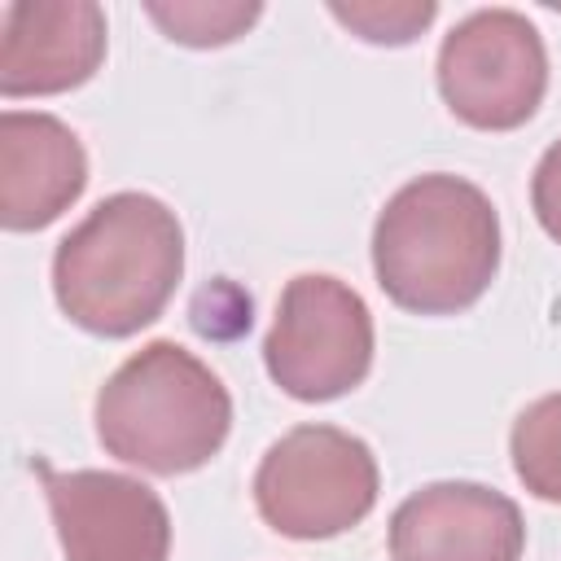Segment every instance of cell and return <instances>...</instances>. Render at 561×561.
Listing matches in <instances>:
<instances>
[{
	"label": "cell",
	"mask_w": 561,
	"mask_h": 561,
	"mask_svg": "<svg viewBox=\"0 0 561 561\" xmlns=\"http://www.w3.org/2000/svg\"><path fill=\"white\" fill-rule=\"evenodd\" d=\"M184 276V228L153 193L101 197L53 250L57 307L96 337H131Z\"/></svg>",
	"instance_id": "cell-1"
},
{
	"label": "cell",
	"mask_w": 561,
	"mask_h": 561,
	"mask_svg": "<svg viewBox=\"0 0 561 561\" xmlns=\"http://www.w3.org/2000/svg\"><path fill=\"white\" fill-rule=\"evenodd\" d=\"M373 272L386 298L412 316L473 307L500 272V215L491 197L447 171L408 180L373 224Z\"/></svg>",
	"instance_id": "cell-2"
},
{
	"label": "cell",
	"mask_w": 561,
	"mask_h": 561,
	"mask_svg": "<svg viewBox=\"0 0 561 561\" xmlns=\"http://www.w3.org/2000/svg\"><path fill=\"white\" fill-rule=\"evenodd\" d=\"M232 430L228 386L180 342L158 337L127 355L96 390L101 447L158 478L193 473Z\"/></svg>",
	"instance_id": "cell-3"
},
{
	"label": "cell",
	"mask_w": 561,
	"mask_h": 561,
	"mask_svg": "<svg viewBox=\"0 0 561 561\" xmlns=\"http://www.w3.org/2000/svg\"><path fill=\"white\" fill-rule=\"evenodd\" d=\"M373 447L337 425H294L254 469L259 517L285 539H333L377 504Z\"/></svg>",
	"instance_id": "cell-4"
},
{
	"label": "cell",
	"mask_w": 561,
	"mask_h": 561,
	"mask_svg": "<svg viewBox=\"0 0 561 561\" xmlns=\"http://www.w3.org/2000/svg\"><path fill=\"white\" fill-rule=\"evenodd\" d=\"M263 364L272 381L302 403L351 394L373 368L368 302L337 276H294L280 289L276 320L263 337Z\"/></svg>",
	"instance_id": "cell-5"
},
{
	"label": "cell",
	"mask_w": 561,
	"mask_h": 561,
	"mask_svg": "<svg viewBox=\"0 0 561 561\" xmlns=\"http://www.w3.org/2000/svg\"><path fill=\"white\" fill-rule=\"evenodd\" d=\"M438 92L478 131H513L535 118L548 92V48L517 9H478L438 44Z\"/></svg>",
	"instance_id": "cell-6"
},
{
	"label": "cell",
	"mask_w": 561,
	"mask_h": 561,
	"mask_svg": "<svg viewBox=\"0 0 561 561\" xmlns=\"http://www.w3.org/2000/svg\"><path fill=\"white\" fill-rule=\"evenodd\" d=\"M66 561H167L171 513L162 495L114 469L57 473L39 465Z\"/></svg>",
	"instance_id": "cell-7"
},
{
	"label": "cell",
	"mask_w": 561,
	"mask_h": 561,
	"mask_svg": "<svg viewBox=\"0 0 561 561\" xmlns=\"http://www.w3.org/2000/svg\"><path fill=\"white\" fill-rule=\"evenodd\" d=\"M522 508L482 482H430L390 513V561H522Z\"/></svg>",
	"instance_id": "cell-8"
},
{
	"label": "cell",
	"mask_w": 561,
	"mask_h": 561,
	"mask_svg": "<svg viewBox=\"0 0 561 561\" xmlns=\"http://www.w3.org/2000/svg\"><path fill=\"white\" fill-rule=\"evenodd\" d=\"M105 61V13L92 0H13L0 26V92L57 96Z\"/></svg>",
	"instance_id": "cell-9"
},
{
	"label": "cell",
	"mask_w": 561,
	"mask_h": 561,
	"mask_svg": "<svg viewBox=\"0 0 561 561\" xmlns=\"http://www.w3.org/2000/svg\"><path fill=\"white\" fill-rule=\"evenodd\" d=\"M88 184L83 140L39 110L0 114V224L9 232H35L61 219Z\"/></svg>",
	"instance_id": "cell-10"
},
{
	"label": "cell",
	"mask_w": 561,
	"mask_h": 561,
	"mask_svg": "<svg viewBox=\"0 0 561 561\" xmlns=\"http://www.w3.org/2000/svg\"><path fill=\"white\" fill-rule=\"evenodd\" d=\"M508 456L530 495L561 504V390L517 412L508 434Z\"/></svg>",
	"instance_id": "cell-11"
},
{
	"label": "cell",
	"mask_w": 561,
	"mask_h": 561,
	"mask_svg": "<svg viewBox=\"0 0 561 561\" xmlns=\"http://www.w3.org/2000/svg\"><path fill=\"white\" fill-rule=\"evenodd\" d=\"M145 13L167 31V39L188 44V48H219L245 35L263 4H241V0H175V4H145Z\"/></svg>",
	"instance_id": "cell-12"
},
{
	"label": "cell",
	"mask_w": 561,
	"mask_h": 561,
	"mask_svg": "<svg viewBox=\"0 0 561 561\" xmlns=\"http://www.w3.org/2000/svg\"><path fill=\"white\" fill-rule=\"evenodd\" d=\"M329 13L368 44H412L438 18V4L434 0H390V4H381V0H351V4L333 0Z\"/></svg>",
	"instance_id": "cell-13"
},
{
	"label": "cell",
	"mask_w": 561,
	"mask_h": 561,
	"mask_svg": "<svg viewBox=\"0 0 561 561\" xmlns=\"http://www.w3.org/2000/svg\"><path fill=\"white\" fill-rule=\"evenodd\" d=\"M530 206L539 228L561 245V140H552L530 175Z\"/></svg>",
	"instance_id": "cell-14"
}]
</instances>
